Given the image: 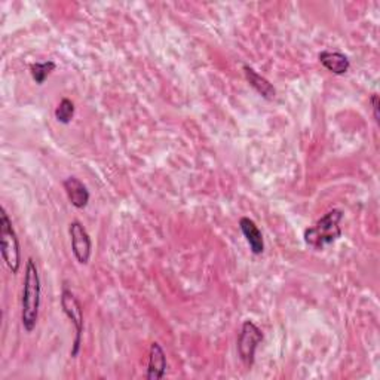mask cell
<instances>
[{
	"label": "cell",
	"instance_id": "obj_1",
	"mask_svg": "<svg viewBox=\"0 0 380 380\" xmlns=\"http://www.w3.org/2000/svg\"><path fill=\"white\" fill-rule=\"evenodd\" d=\"M21 298V322L27 333H31L38 324L40 307V278L36 263L33 259L27 260L24 282H22Z\"/></svg>",
	"mask_w": 380,
	"mask_h": 380
},
{
	"label": "cell",
	"instance_id": "obj_5",
	"mask_svg": "<svg viewBox=\"0 0 380 380\" xmlns=\"http://www.w3.org/2000/svg\"><path fill=\"white\" fill-rule=\"evenodd\" d=\"M61 307L64 310V314L67 318L73 322L75 330H76V336L73 342V348H72V356H77L80 351V343H82V333H84V310L82 305H80L79 298L76 297L75 293L70 290H63L61 293Z\"/></svg>",
	"mask_w": 380,
	"mask_h": 380
},
{
	"label": "cell",
	"instance_id": "obj_4",
	"mask_svg": "<svg viewBox=\"0 0 380 380\" xmlns=\"http://www.w3.org/2000/svg\"><path fill=\"white\" fill-rule=\"evenodd\" d=\"M263 342V331L252 321H245L238 336V354L245 367H251L256 360V351Z\"/></svg>",
	"mask_w": 380,
	"mask_h": 380
},
{
	"label": "cell",
	"instance_id": "obj_7",
	"mask_svg": "<svg viewBox=\"0 0 380 380\" xmlns=\"http://www.w3.org/2000/svg\"><path fill=\"white\" fill-rule=\"evenodd\" d=\"M168 363L167 355L162 349V347L158 342H153L151 347V352H149V365H147V380H159L162 379L167 373Z\"/></svg>",
	"mask_w": 380,
	"mask_h": 380
},
{
	"label": "cell",
	"instance_id": "obj_6",
	"mask_svg": "<svg viewBox=\"0 0 380 380\" xmlns=\"http://www.w3.org/2000/svg\"><path fill=\"white\" fill-rule=\"evenodd\" d=\"M68 234H70L72 239V251L76 257V260L80 264H88L91 259V250H92V243H91V236L86 232V229L84 225L75 220L68 226Z\"/></svg>",
	"mask_w": 380,
	"mask_h": 380
},
{
	"label": "cell",
	"instance_id": "obj_9",
	"mask_svg": "<svg viewBox=\"0 0 380 380\" xmlns=\"http://www.w3.org/2000/svg\"><path fill=\"white\" fill-rule=\"evenodd\" d=\"M318 60L330 73L337 76L347 75L351 68V61L348 59V55H344L343 52L339 51H322L318 55Z\"/></svg>",
	"mask_w": 380,
	"mask_h": 380
},
{
	"label": "cell",
	"instance_id": "obj_12",
	"mask_svg": "<svg viewBox=\"0 0 380 380\" xmlns=\"http://www.w3.org/2000/svg\"><path fill=\"white\" fill-rule=\"evenodd\" d=\"M56 64L54 61H43V63H34L30 67V75L34 82L38 85H43L45 80L50 77V75L55 70Z\"/></svg>",
	"mask_w": 380,
	"mask_h": 380
},
{
	"label": "cell",
	"instance_id": "obj_8",
	"mask_svg": "<svg viewBox=\"0 0 380 380\" xmlns=\"http://www.w3.org/2000/svg\"><path fill=\"white\" fill-rule=\"evenodd\" d=\"M68 201L77 210H84L89 204V190L77 177H68L63 183Z\"/></svg>",
	"mask_w": 380,
	"mask_h": 380
},
{
	"label": "cell",
	"instance_id": "obj_3",
	"mask_svg": "<svg viewBox=\"0 0 380 380\" xmlns=\"http://www.w3.org/2000/svg\"><path fill=\"white\" fill-rule=\"evenodd\" d=\"M0 251H2V257L9 271L14 275L18 273L21 266L20 241L15 229L13 227V222L9 220V215L5 210H2V214H0Z\"/></svg>",
	"mask_w": 380,
	"mask_h": 380
},
{
	"label": "cell",
	"instance_id": "obj_10",
	"mask_svg": "<svg viewBox=\"0 0 380 380\" xmlns=\"http://www.w3.org/2000/svg\"><path fill=\"white\" fill-rule=\"evenodd\" d=\"M239 227H241V230H243V234L247 239L252 254H256V256L263 254L264 239H263V234H261V230L259 229V226L252 222L250 217H243L239 220Z\"/></svg>",
	"mask_w": 380,
	"mask_h": 380
},
{
	"label": "cell",
	"instance_id": "obj_2",
	"mask_svg": "<svg viewBox=\"0 0 380 380\" xmlns=\"http://www.w3.org/2000/svg\"><path fill=\"white\" fill-rule=\"evenodd\" d=\"M343 218L342 210H331L327 214L322 215L319 220L312 226L305 230V243L317 251L322 250L327 245L335 244L336 241L342 236L340 222Z\"/></svg>",
	"mask_w": 380,
	"mask_h": 380
},
{
	"label": "cell",
	"instance_id": "obj_11",
	"mask_svg": "<svg viewBox=\"0 0 380 380\" xmlns=\"http://www.w3.org/2000/svg\"><path fill=\"white\" fill-rule=\"evenodd\" d=\"M243 70H244V75H245V77L248 80L250 86L252 89H254L260 97H263L264 100H269V101L275 100L276 89H275V86L269 82V80L266 77L259 75L254 70V68L250 67V66H244Z\"/></svg>",
	"mask_w": 380,
	"mask_h": 380
},
{
	"label": "cell",
	"instance_id": "obj_14",
	"mask_svg": "<svg viewBox=\"0 0 380 380\" xmlns=\"http://www.w3.org/2000/svg\"><path fill=\"white\" fill-rule=\"evenodd\" d=\"M372 105H373V112H374V121L379 123V96L373 94L372 96Z\"/></svg>",
	"mask_w": 380,
	"mask_h": 380
},
{
	"label": "cell",
	"instance_id": "obj_13",
	"mask_svg": "<svg viewBox=\"0 0 380 380\" xmlns=\"http://www.w3.org/2000/svg\"><path fill=\"white\" fill-rule=\"evenodd\" d=\"M75 110H76L75 102L68 98H63L60 101V105L55 109V119L64 125L70 123L75 116Z\"/></svg>",
	"mask_w": 380,
	"mask_h": 380
}]
</instances>
